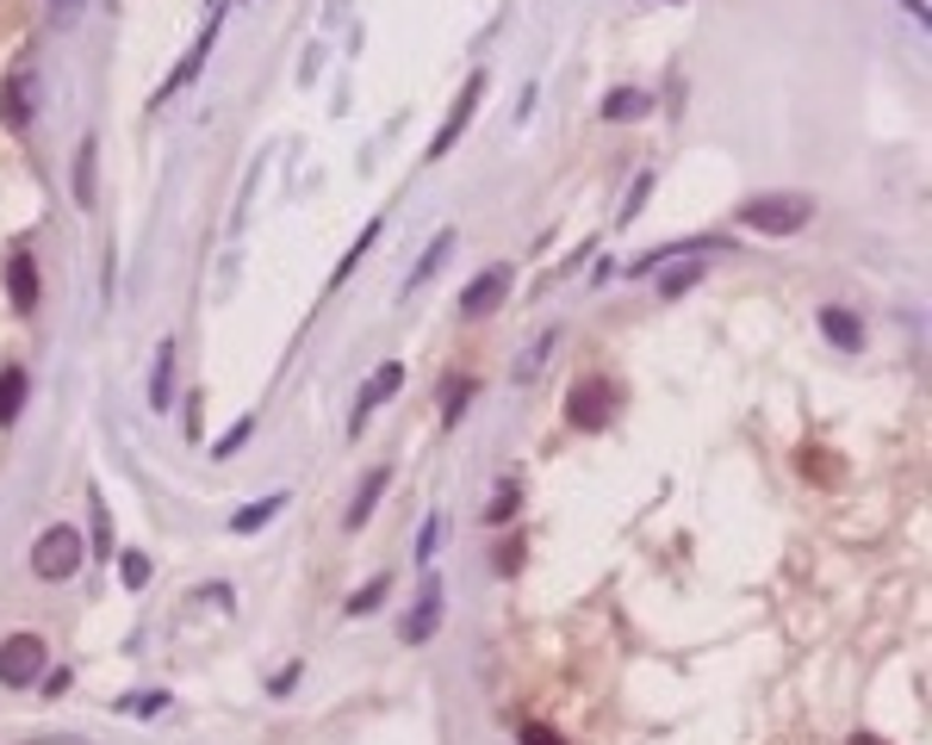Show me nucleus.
<instances>
[{
  "instance_id": "obj_1",
  "label": "nucleus",
  "mask_w": 932,
  "mask_h": 745,
  "mask_svg": "<svg viewBox=\"0 0 932 745\" xmlns=\"http://www.w3.org/2000/svg\"><path fill=\"white\" fill-rule=\"evenodd\" d=\"M808 218H815V206L796 199V193H771V199H746L740 206V224L759 230V237H790V230H802Z\"/></svg>"
},
{
  "instance_id": "obj_2",
  "label": "nucleus",
  "mask_w": 932,
  "mask_h": 745,
  "mask_svg": "<svg viewBox=\"0 0 932 745\" xmlns=\"http://www.w3.org/2000/svg\"><path fill=\"white\" fill-rule=\"evenodd\" d=\"M32 571H38V578H50V584L75 578V571H81V535H75V528H44L38 547H32Z\"/></svg>"
},
{
  "instance_id": "obj_3",
  "label": "nucleus",
  "mask_w": 932,
  "mask_h": 745,
  "mask_svg": "<svg viewBox=\"0 0 932 745\" xmlns=\"http://www.w3.org/2000/svg\"><path fill=\"white\" fill-rule=\"evenodd\" d=\"M616 385H610V380H578V385H572V397H566V423L572 428H585V435H591V428H610V416H616Z\"/></svg>"
},
{
  "instance_id": "obj_4",
  "label": "nucleus",
  "mask_w": 932,
  "mask_h": 745,
  "mask_svg": "<svg viewBox=\"0 0 932 745\" xmlns=\"http://www.w3.org/2000/svg\"><path fill=\"white\" fill-rule=\"evenodd\" d=\"M38 671H44V640L38 634H13L0 640V683H38Z\"/></svg>"
},
{
  "instance_id": "obj_5",
  "label": "nucleus",
  "mask_w": 932,
  "mask_h": 745,
  "mask_svg": "<svg viewBox=\"0 0 932 745\" xmlns=\"http://www.w3.org/2000/svg\"><path fill=\"white\" fill-rule=\"evenodd\" d=\"M510 299V268H485L467 292H460V318H491Z\"/></svg>"
},
{
  "instance_id": "obj_6",
  "label": "nucleus",
  "mask_w": 932,
  "mask_h": 745,
  "mask_svg": "<svg viewBox=\"0 0 932 745\" xmlns=\"http://www.w3.org/2000/svg\"><path fill=\"white\" fill-rule=\"evenodd\" d=\"M32 112H38V75L32 69H19V75L0 87V118H7L13 131H25L32 125Z\"/></svg>"
},
{
  "instance_id": "obj_7",
  "label": "nucleus",
  "mask_w": 932,
  "mask_h": 745,
  "mask_svg": "<svg viewBox=\"0 0 932 745\" xmlns=\"http://www.w3.org/2000/svg\"><path fill=\"white\" fill-rule=\"evenodd\" d=\"M7 292H13L19 318H32L38 311V261H32V249H13V261H7Z\"/></svg>"
},
{
  "instance_id": "obj_8",
  "label": "nucleus",
  "mask_w": 932,
  "mask_h": 745,
  "mask_svg": "<svg viewBox=\"0 0 932 745\" xmlns=\"http://www.w3.org/2000/svg\"><path fill=\"white\" fill-rule=\"evenodd\" d=\"M398 385H404V366H398V361H386L380 373H373V380L361 385V404H355V423H348V428H355V435H361V423H367V416H373V404H380V397H392Z\"/></svg>"
},
{
  "instance_id": "obj_9",
  "label": "nucleus",
  "mask_w": 932,
  "mask_h": 745,
  "mask_svg": "<svg viewBox=\"0 0 932 745\" xmlns=\"http://www.w3.org/2000/svg\"><path fill=\"white\" fill-rule=\"evenodd\" d=\"M479 94H485V75H473V81H467V94H460L454 118H448V125H442V137L429 143V162H442V156H448V149H454V137H460V125H467V118H473Z\"/></svg>"
},
{
  "instance_id": "obj_10",
  "label": "nucleus",
  "mask_w": 932,
  "mask_h": 745,
  "mask_svg": "<svg viewBox=\"0 0 932 745\" xmlns=\"http://www.w3.org/2000/svg\"><path fill=\"white\" fill-rule=\"evenodd\" d=\"M436 621H442V584H423L417 609L404 615V640H411V646H423V640L436 634Z\"/></svg>"
},
{
  "instance_id": "obj_11",
  "label": "nucleus",
  "mask_w": 932,
  "mask_h": 745,
  "mask_svg": "<svg viewBox=\"0 0 932 745\" xmlns=\"http://www.w3.org/2000/svg\"><path fill=\"white\" fill-rule=\"evenodd\" d=\"M386 485H392V466H373V473H367V485H361V497L348 504V528H361L367 516H373V504H380Z\"/></svg>"
},
{
  "instance_id": "obj_12",
  "label": "nucleus",
  "mask_w": 932,
  "mask_h": 745,
  "mask_svg": "<svg viewBox=\"0 0 932 745\" xmlns=\"http://www.w3.org/2000/svg\"><path fill=\"white\" fill-rule=\"evenodd\" d=\"M821 330L833 335L839 349H864V323H858L852 311H839V304H827V311H821Z\"/></svg>"
},
{
  "instance_id": "obj_13",
  "label": "nucleus",
  "mask_w": 932,
  "mask_h": 745,
  "mask_svg": "<svg viewBox=\"0 0 932 745\" xmlns=\"http://www.w3.org/2000/svg\"><path fill=\"white\" fill-rule=\"evenodd\" d=\"M25 411V373L19 366H0V423H13Z\"/></svg>"
},
{
  "instance_id": "obj_14",
  "label": "nucleus",
  "mask_w": 932,
  "mask_h": 745,
  "mask_svg": "<svg viewBox=\"0 0 932 745\" xmlns=\"http://www.w3.org/2000/svg\"><path fill=\"white\" fill-rule=\"evenodd\" d=\"M653 100L641 94V87H616V94L603 100V118H647Z\"/></svg>"
},
{
  "instance_id": "obj_15",
  "label": "nucleus",
  "mask_w": 932,
  "mask_h": 745,
  "mask_svg": "<svg viewBox=\"0 0 932 745\" xmlns=\"http://www.w3.org/2000/svg\"><path fill=\"white\" fill-rule=\"evenodd\" d=\"M168 385H174V349L162 342V354H156V373H150V404H168Z\"/></svg>"
},
{
  "instance_id": "obj_16",
  "label": "nucleus",
  "mask_w": 932,
  "mask_h": 745,
  "mask_svg": "<svg viewBox=\"0 0 932 745\" xmlns=\"http://www.w3.org/2000/svg\"><path fill=\"white\" fill-rule=\"evenodd\" d=\"M280 504H286V497H268V504H249V509H237V516H231V528H237V535H255V528L268 522V516H280Z\"/></svg>"
},
{
  "instance_id": "obj_17",
  "label": "nucleus",
  "mask_w": 932,
  "mask_h": 745,
  "mask_svg": "<svg viewBox=\"0 0 932 745\" xmlns=\"http://www.w3.org/2000/svg\"><path fill=\"white\" fill-rule=\"evenodd\" d=\"M696 273H703V261H696V255H690V261H678V268H665V273H659V299H678Z\"/></svg>"
},
{
  "instance_id": "obj_18",
  "label": "nucleus",
  "mask_w": 932,
  "mask_h": 745,
  "mask_svg": "<svg viewBox=\"0 0 932 745\" xmlns=\"http://www.w3.org/2000/svg\"><path fill=\"white\" fill-rule=\"evenodd\" d=\"M94 149L100 143H81V162H75V199L81 206H94Z\"/></svg>"
},
{
  "instance_id": "obj_19",
  "label": "nucleus",
  "mask_w": 932,
  "mask_h": 745,
  "mask_svg": "<svg viewBox=\"0 0 932 745\" xmlns=\"http://www.w3.org/2000/svg\"><path fill=\"white\" fill-rule=\"evenodd\" d=\"M448 249H454V237H448V230H442V237H436V242H429V255H423V261H417V273H411V286H423L429 280V273H436V268H442V255Z\"/></svg>"
},
{
  "instance_id": "obj_20",
  "label": "nucleus",
  "mask_w": 932,
  "mask_h": 745,
  "mask_svg": "<svg viewBox=\"0 0 932 745\" xmlns=\"http://www.w3.org/2000/svg\"><path fill=\"white\" fill-rule=\"evenodd\" d=\"M380 597H386V578H373L361 597H348V615H373V609H380Z\"/></svg>"
},
{
  "instance_id": "obj_21",
  "label": "nucleus",
  "mask_w": 932,
  "mask_h": 745,
  "mask_svg": "<svg viewBox=\"0 0 932 745\" xmlns=\"http://www.w3.org/2000/svg\"><path fill=\"white\" fill-rule=\"evenodd\" d=\"M516 504H522V492H516V485H504V492H498V504L485 509V522H510V516H516Z\"/></svg>"
},
{
  "instance_id": "obj_22",
  "label": "nucleus",
  "mask_w": 932,
  "mask_h": 745,
  "mask_svg": "<svg viewBox=\"0 0 932 745\" xmlns=\"http://www.w3.org/2000/svg\"><path fill=\"white\" fill-rule=\"evenodd\" d=\"M467 397H473V380H460V385H448V423H460V411H467Z\"/></svg>"
},
{
  "instance_id": "obj_23",
  "label": "nucleus",
  "mask_w": 932,
  "mask_h": 745,
  "mask_svg": "<svg viewBox=\"0 0 932 745\" xmlns=\"http://www.w3.org/2000/svg\"><path fill=\"white\" fill-rule=\"evenodd\" d=\"M522 745H566L553 727H541V721H522Z\"/></svg>"
},
{
  "instance_id": "obj_24",
  "label": "nucleus",
  "mask_w": 932,
  "mask_h": 745,
  "mask_svg": "<svg viewBox=\"0 0 932 745\" xmlns=\"http://www.w3.org/2000/svg\"><path fill=\"white\" fill-rule=\"evenodd\" d=\"M647 193H653V175H641V180H634V193H628V206H622V224L641 211V199H647Z\"/></svg>"
},
{
  "instance_id": "obj_25",
  "label": "nucleus",
  "mask_w": 932,
  "mask_h": 745,
  "mask_svg": "<svg viewBox=\"0 0 932 745\" xmlns=\"http://www.w3.org/2000/svg\"><path fill=\"white\" fill-rule=\"evenodd\" d=\"M94 535H100V553H112V522H106V504L94 497Z\"/></svg>"
},
{
  "instance_id": "obj_26",
  "label": "nucleus",
  "mask_w": 932,
  "mask_h": 745,
  "mask_svg": "<svg viewBox=\"0 0 932 745\" xmlns=\"http://www.w3.org/2000/svg\"><path fill=\"white\" fill-rule=\"evenodd\" d=\"M243 435H249V423H237V428H231V435H224L218 447H212V454H218V461H224V454H237V447H243Z\"/></svg>"
},
{
  "instance_id": "obj_27",
  "label": "nucleus",
  "mask_w": 932,
  "mask_h": 745,
  "mask_svg": "<svg viewBox=\"0 0 932 745\" xmlns=\"http://www.w3.org/2000/svg\"><path fill=\"white\" fill-rule=\"evenodd\" d=\"M143 578H150V559L131 553V559H125V584H143Z\"/></svg>"
},
{
  "instance_id": "obj_28",
  "label": "nucleus",
  "mask_w": 932,
  "mask_h": 745,
  "mask_svg": "<svg viewBox=\"0 0 932 745\" xmlns=\"http://www.w3.org/2000/svg\"><path fill=\"white\" fill-rule=\"evenodd\" d=\"M436 535H442V522H436V516H429V522H423V547H417V553H423V559L436 553Z\"/></svg>"
},
{
  "instance_id": "obj_29",
  "label": "nucleus",
  "mask_w": 932,
  "mask_h": 745,
  "mask_svg": "<svg viewBox=\"0 0 932 745\" xmlns=\"http://www.w3.org/2000/svg\"><path fill=\"white\" fill-rule=\"evenodd\" d=\"M516 566H522V547H516V540H510L504 553H498V571H516Z\"/></svg>"
},
{
  "instance_id": "obj_30",
  "label": "nucleus",
  "mask_w": 932,
  "mask_h": 745,
  "mask_svg": "<svg viewBox=\"0 0 932 745\" xmlns=\"http://www.w3.org/2000/svg\"><path fill=\"white\" fill-rule=\"evenodd\" d=\"M50 7H57V19H63V25H69V19L81 13V0H50Z\"/></svg>"
},
{
  "instance_id": "obj_31",
  "label": "nucleus",
  "mask_w": 932,
  "mask_h": 745,
  "mask_svg": "<svg viewBox=\"0 0 932 745\" xmlns=\"http://www.w3.org/2000/svg\"><path fill=\"white\" fill-rule=\"evenodd\" d=\"M852 745H883V739H877V733H852Z\"/></svg>"
}]
</instances>
